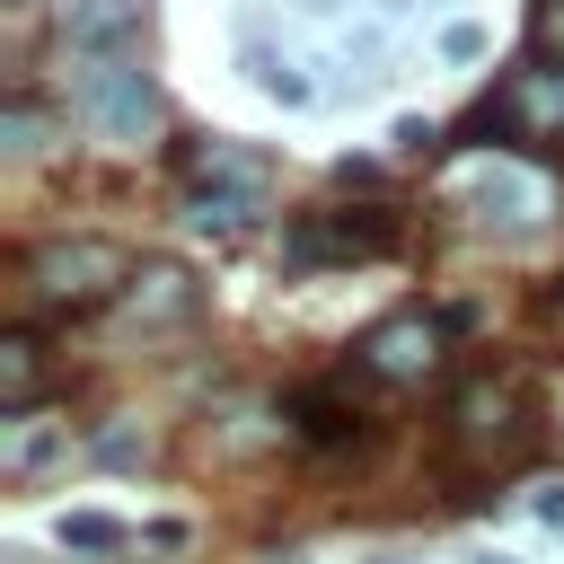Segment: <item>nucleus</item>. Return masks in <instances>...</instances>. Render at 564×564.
I'll list each match as a JSON object with an SVG mask.
<instances>
[{
  "mask_svg": "<svg viewBox=\"0 0 564 564\" xmlns=\"http://www.w3.org/2000/svg\"><path fill=\"white\" fill-rule=\"evenodd\" d=\"M18 282L35 308H97V300H123L132 256L115 238H44L18 256Z\"/></svg>",
  "mask_w": 564,
  "mask_h": 564,
  "instance_id": "1",
  "label": "nucleus"
},
{
  "mask_svg": "<svg viewBox=\"0 0 564 564\" xmlns=\"http://www.w3.org/2000/svg\"><path fill=\"white\" fill-rule=\"evenodd\" d=\"M70 115H79L97 141L141 150V141L167 123V97H159V79L123 53V62H79V70H70Z\"/></svg>",
  "mask_w": 564,
  "mask_h": 564,
  "instance_id": "2",
  "label": "nucleus"
},
{
  "mask_svg": "<svg viewBox=\"0 0 564 564\" xmlns=\"http://www.w3.org/2000/svg\"><path fill=\"white\" fill-rule=\"evenodd\" d=\"M458 194H467V212H476L485 229H538V220L555 212L546 176L520 167V159H502V150H476V159L458 167Z\"/></svg>",
  "mask_w": 564,
  "mask_h": 564,
  "instance_id": "3",
  "label": "nucleus"
},
{
  "mask_svg": "<svg viewBox=\"0 0 564 564\" xmlns=\"http://www.w3.org/2000/svg\"><path fill=\"white\" fill-rule=\"evenodd\" d=\"M476 132H511V141H564V70L538 62V70H511L485 106H476Z\"/></svg>",
  "mask_w": 564,
  "mask_h": 564,
  "instance_id": "4",
  "label": "nucleus"
},
{
  "mask_svg": "<svg viewBox=\"0 0 564 564\" xmlns=\"http://www.w3.org/2000/svg\"><path fill=\"white\" fill-rule=\"evenodd\" d=\"M449 432H458V449H476V458L502 467V458H520V441H529V405H520L511 379H476V388H458Z\"/></svg>",
  "mask_w": 564,
  "mask_h": 564,
  "instance_id": "5",
  "label": "nucleus"
},
{
  "mask_svg": "<svg viewBox=\"0 0 564 564\" xmlns=\"http://www.w3.org/2000/svg\"><path fill=\"white\" fill-rule=\"evenodd\" d=\"M352 361H361L370 379H388V388H414V379H432V361H441V317L397 308V317H379V326L352 344Z\"/></svg>",
  "mask_w": 564,
  "mask_h": 564,
  "instance_id": "6",
  "label": "nucleus"
},
{
  "mask_svg": "<svg viewBox=\"0 0 564 564\" xmlns=\"http://www.w3.org/2000/svg\"><path fill=\"white\" fill-rule=\"evenodd\" d=\"M203 308V282L185 273V264H167V256H150V264H132V282H123V300H115V317L132 326V335H159V326H185Z\"/></svg>",
  "mask_w": 564,
  "mask_h": 564,
  "instance_id": "7",
  "label": "nucleus"
},
{
  "mask_svg": "<svg viewBox=\"0 0 564 564\" xmlns=\"http://www.w3.org/2000/svg\"><path fill=\"white\" fill-rule=\"evenodd\" d=\"M141 44V0H62V53L123 62Z\"/></svg>",
  "mask_w": 564,
  "mask_h": 564,
  "instance_id": "8",
  "label": "nucleus"
},
{
  "mask_svg": "<svg viewBox=\"0 0 564 564\" xmlns=\"http://www.w3.org/2000/svg\"><path fill=\"white\" fill-rule=\"evenodd\" d=\"M264 194H273V185H247V176H194V194H185V220L229 238V229H247V220L264 212Z\"/></svg>",
  "mask_w": 564,
  "mask_h": 564,
  "instance_id": "9",
  "label": "nucleus"
},
{
  "mask_svg": "<svg viewBox=\"0 0 564 564\" xmlns=\"http://www.w3.org/2000/svg\"><path fill=\"white\" fill-rule=\"evenodd\" d=\"M238 70L273 97V106H308L317 97V79H308V62L300 53H282V44H264V35H247V53H238Z\"/></svg>",
  "mask_w": 564,
  "mask_h": 564,
  "instance_id": "10",
  "label": "nucleus"
},
{
  "mask_svg": "<svg viewBox=\"0 0 564 564\" xmlns=\"http://www.w3.org/2000/svg\"><path fill=\"white\" fill-rule=\"evenodd\" d=\"M35 379H44V344L26 326L0 335V414H35Z\"/></svg>",
  "mask_w": 564,
  "mask_h": 564,
  "instance_id": "11",
  "label": "nucleus"
},
{
  "mask_svg": "<svg viewBox=\"0 0 564 564\" xmlns=\"http://www.w3.org/2000/svg\"><path fill=\"white\" fill-rule=\"evenodd\" d=\"M62 449H70L62 423H35V414H9V423H0V467H9V476H35V467L62 458Z\"/></svg>",
  "mask_w": 564,
  "mask_h": 564,
  "instance_id": "12",
  "label": "nucleus"
},
{
  "mask_svg": "<svg viewBox=\"0 0 564 564\" xmlns=\"http://www.w3.org/2000/svg\"><path fill=\"white\" fill-rule=\"evenodd\" d=\"M53 538H62V555H123V546H132V529H123L115 511H62Z\"/></svg>",
  "mask_w": 564,
  "mask_h": 564,
  "instance_id": "13",
  "label": "nucleus"
},
{
  "mask_svg": "<svg viewBox=\"0 0 564 564\" xmlns=\"http://www.w3.org/2000/svg\"><path fill=\"white\" fill-rule=\"evenodd\" d=\"M35 150H44V106L18 88V97L0 106V159H35Z\"/></svg>",
  "mask_w": 564,
  "mask_h": 564,
  "instance_id": "14",
  "label": "nucleus"
},
{
  "mask_svg": "<svg viewBox=\"0 0 564 564\" xmlns=\"http://www.w3.org/2000/svg\"><path fill=\"white\" fill-rule=\"evenodd\" d=\"M441 62H485V26H476V18L441 26Z\"/></svg>",
  "mask_w": 564,
  "mask_h": 564,
  "instance_id": "15",
  "label": "nucleus"
},
{
  "mask_svg": "<svg viewBox=\"0 0 564 564\" xmlns=\"http://www.w3.org/2000/svg\"><path fill=\"white\" fill-rule=\"evenodd\" d=\"M388 141H397V150H405V159H423V150H432V141H441V123H432V115H405V123H397V132H388Z\"/></svg>",
  "mask_w": 564,
  "mask_h": 564,
  "instance_id": "16",
  "label": "nucleus"
},
{
  "mask_svg": "<svg viewBox=\"0 0 564 564\" xmlns=\"http://www.w3.org/2000/svg\"><path fill=\"white\" fill-rule=\"evenodd\" d=\"M538 44H564V0H538Z\"/></svg>",
  "mask_w": 564,
  "mask_h": 564,
  "instance_id": "17",
  "label": "nucleus"
},
{
  "mask_svg": "<svg viewBox=\"0 0 564 564\" xmlns=\"http://www.w3.org/2000/svg\"><path fill=\"white\" fill-rule=\"evenodd\" d=\"M538 520H546V529H564V485H546V494H538Z\"/></svg>",
  "mask_w": 564,
  "mask_h": 564,
  "instance_id": "18",
  "label": "nucleus"
},
{
  "mask_svg": "<svg viewBox=\"0 0 564 564\" xmlns=\"http://www.w3.org/2000/svg\"><path fill=\"white\" fill-rule=\"evenodd\" d=\"M476 564H511V555H476Z\"/></svg>",
  "mask_w": 564,
  "mask_h": 564,
  "instance_id": "19",
  "label": "nucleus"
},
{
  "mask_svg": "<svg viewBox=\"0 0 564 564\" xmlns=\"http://www.w3.org/2000/svg\"><path fill=\"white\" fill-rule=\"evenodd\" d=\"M18 9H26V0H18Z\"/></svg>",
  "mask_w": 564,
  "mask_h": 564,
  "instance_id": "20",
  "label": "nucleus"
}]
</instances>
